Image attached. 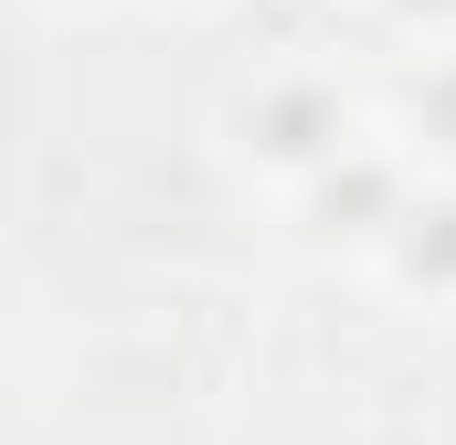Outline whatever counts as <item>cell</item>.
<instances>
[{
    "label": "cell",
    "instance_id": "4",
    "mask_svg": "<svg viewBox=\"0 0 456 445\" xmlns=\"http://www.w3.org/2000/svg\"><path fill=\"white\" fill-rule=\"evenodd\" d=\"M403 11H414V21H456V0H403Z\"/></svg>",
    "mask_w": 456,
    "mask_h": 445
},
{
    "label": "cell",
    "instance_id": "3",
    "mask_svg": "<svg viewBox=\"0 0 456 445\" xmlns=\"http://www.w3.org/2000/svg\"><path fill=\"white\" fill-rule=\"evenodd\" d=\"M425 138L456 149V64H436V85H425Z\"/></svg>",
    "mask_w": 456,
    "mask_h": 445
},
{
    "label": "cell",
    "instance_id": "1",
    "mask_svg": "<svg viewBox=\"0 0 456 445\" xmlns=\"http://www.w3.org/2000/svg\"><path fill=\"white\" fill-rule=\"evenodd\" d=\"M244 149H255L265 170H308V181H319V170L350 149L340 85H308V75H297V85H265V96L244 107Z\"/></svg>",
    "mask_w": 456,
    "mask_h": 445
},
{
    "label": "cell",
    "instance_id": "2",
    "mask_svg": "<svg viewBox=\"0 0 456 445\" xmlns=\"http://www.w3.org/2000/svg\"><path fill=\"white\" fill-rule=\"evenodd\" d=\"M393 265H403V287L456 297V202H414L393 222Z\"/></svg>",
    "mask_w": 456,
    "mask_h": 445
}]
</instances>
